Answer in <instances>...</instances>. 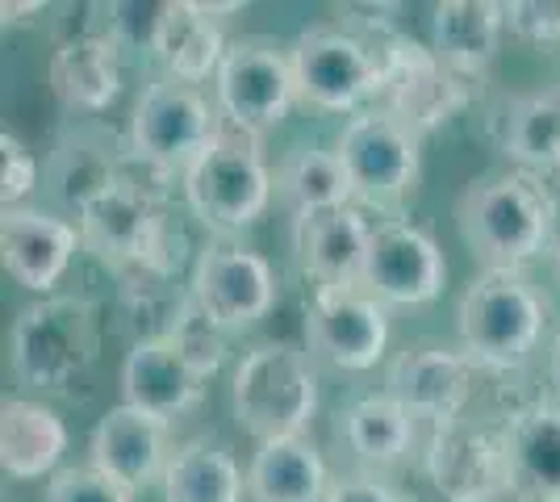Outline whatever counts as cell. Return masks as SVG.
Instances as JSON below:
<instances>
[{"label":"cell","instance_id":"cell-1","mask_svg":"<svg viewBox=\"0 0 560 502\" xmlns=\"http://www.w3.org/2000/svg\"><path fill=\"white\" fill-rule=\"evenodd\" d=\"M557 218L552 185L518 167L477 176L456 197V231L481 268L527 272V264L552 256L560 243Z\"/></svg>","mask_w":560,"mask_h":502},{"label":"cell","instance_id":"cell-2","mask_svg":"<svg viewBox=\"0 0 560 502\" xmlns=\"http://www.w3.org/2000/svg\"><path fill=\"white\" fill-rule=\"evenodd\" d=\"M544 289L518 268H481L460 293L456 335L465 357L486 373H514L539 352L548 327Z\"/></svg>","mask_w":560,"mask_h":502},{"label":"cell","instance_id":"cell-3","mask_svg":"<svg viewBox=\"0 0 560 502\" xmlns=\"http://www.w3.org/2000/svg\"><path fill=\"white\" fill-rule=\"evenodd\" d=\"M101 357V306L84 293H50L18 311L9 331L13 377L38 394H68Z\"/></svg>","mask_w":560,"mask_h":502},{"label":"cell","instance_id":"cell-4","mask_svg":"<svg viewBox=\"0 0 560 502\" xmlns=\"http://www.w3.org/2000/svg\"><path fill=\"white\" fill-rule=\"evenodd\" d=\"M231 410L234 423L256 444L264 440H293L318 415V369L314 357L284 343L259 339L234 360L231 373Z\"/></svg>","mask_w":560,"mask_h":502},{"label":"cell","instance_id":"cell-5","mask_svg":"<svg viewBox=\"0 0 560 502\" xmlns=\"http://www.w3.org/2000/svg\"><path fill=\"white\" fill-rule=\"evenodd\" d=\"M180 192L188 214L213 231V240H234L238 231L256 226L268 214L277 180L256 135L222 126V135L180 176Z\"/></svg>","mask_w":560,"mask_h":502},{"label":"cell","instance_id":"cell-6","mask_svg":"<svg viewBox=\"0 0 560 502\" xmlns=\"http://www.w3.org/2000/svg\"><path fill=\"white\" fill-rule=\"evenodd\" d=\"M289 63L302 105L318 114H364L381 105V55L376 43L343 25H305L289 43Z\"/></svg>","mask_w":560,"mask_h":502},{"label":"cell","instance_id":"cell-7","mask_svg":"<svg viewBox=\"0 0 560 502\" xmlns=\"http://www.w3.org/2000/svg\"><path fill=\"white\" fill-rule=\"evenodd\" d=\"M335 151L348 167L351 201L360 210L397 214L422 180V139L389 109H364L339 130Z\"/></svg>","mask_w":560,"mask_h":502},{"label":"cell","instance_id":"cell-8","mask_svg":"<svg viewBox=\"0 0 560 502\" xmlns=\"http://www.w3.org/2000/svg\"><path fill=\"white\" fill-rule=\"evenodd\" d=\"M222 114L210 96L172 75H155L135 101L126 151L147 167L180 180L197 155L222 135Z\"/></svg>","mask_w":560,"mask_h":502},{"label":"cell","instance_id":"cell-9","mask_svg":"<svg viewBox=\"0 0 560 502\" xmlns=\"http://www.w3.org/2000/svg\"><path fill=\"white\" fill-rule=\"evenodd\" d=\"M298 101L302 96H298L289 47H280L277 38H264V34L231 38L226 59L213 75V105L226 126L264 139L272 126L289 118Z\"/></svg>","mask_w":560,"mask_h":502},{"label":"cell","instance_id":"cell-10","mask_svg":"<svg viewBox=\"0 0 560 502\" xmlns=\"http://www.w3.org/2000/svg\"><path fill=\"white\" fill-rule=\"evenodd\" d=\"M422 474L444 502H511V456L502 423L452 419L427 431Z\"/></svg>","mask_w":560,"mask_h":502},{"label":"cell","instance_id":"cell-11","mask_svg":"<svg viewBox=\"0 0 560 502\" xmlns=\"http://www.w3.org/2000/svg\"><path fill=\"white\" fill-rule=\"evenodd\" d=\"M376 55H381V109L401 118L415 135H431L456 118V109L468 101V80L444 68L427 43H415L410 34H397L389 25L376 30Z\"/></svg>","mask_w":560,"mask_h":502},{"label":"cell","instance_id":"cell-12","mask_svg":"<svg viewBox=\"0 0 560 502\" xmlns=\"http://www.w3.org/2000/svg\"><path fill=\"white\" fill-rule=\"evenodd\" d=\"M188 297L226 335L264 323L280 297L277 268L238 240H210L188 272Z\"/></svg>","mask_w":560,"mask_h":502},{"label":"cell","instance_id":"cell-13","mask_svg":"<svg viewBox=\"0 0 560 502\" xmlns=\"http://www.w3.org/2000/svg\"><path fill=\"white\" fill-rule=\"evenodd\" d=\"M389 348V306L364 285L314 289L305 302V352L339 373H369Z\"/></svg>","mask_w":560,"mask_h":502},{"label":"cell","instance_id":"cell-14","mask_svg":"<svg viewBox=\"0 0 560 502\" xmlns=\"http://www.w3.org/2000/svg\"><path fill=\"white\" fill-rule=\"evenodd\" d=\"M477 373L481 369L465 357V348L422 339V343H406L389 360L385 394H394L397 402L431 431L452 419H465L472 389H477Z\"/></svg>","mask_w":560,"mask_h":502},{"label":"cell","instance_id":"cell-15","mask_svg":"<svg viewBox=\"0 0 560 502\" xmlns=\"http://www.w3.org/2000/svg\"><path fill=\"white\" fill-rule=\"evenodd\" d=\"M360 285L381 306H427L447 285V260L440 243L410 218H385L373 226V247Z\"/></svg>","mask_w":560,"mask_h":502},{"label":"cell","instance_id":"cell-16","mask_svg":"<svg viewBox=\"0 0 560 502\" xmlns=\"http://www.w3.org/2000/svg\"><path fill=\"white\" fill-rule=\"evenodd\" d=\"M172 453H176L172 423L126 402L105 410L89 435V465L114 478L117 486H126L130 494L164 481Z\"/></svg>","mask_w":560,"mask_h":502},{"label":"cell","instance_id":"cell-17","mask_svg":"<svg viewBox=\"0 0 560 502\" xmlns=\"http://www.w3.org/2000/svg\"><path fill=\"white\" fill-rule=\"evenodd\" d=\"M84 247L80 226L38 206H13L0 214V264L22 289L50 297Z\"/></svg>","mask_w":560,"mask_h":502},{"label":"cell","instance_id":"cell-18","mask_svg":"<svg viewBox=\"0 0 560 502\" xmlns=\"http://www.w3.org/2000/svg\"><path fill=\"white\" fill-rule=\"evenodd\" d=\"M373 226L360 206L318 210L293 218V260L314 289H348L364 281Z\"/></svg>","mask_w":560,"mask_h":502},{"label":"cell","instance_id":"cell-19","mask_svg":"<svg viewBox=\"0 0 560 502\" xmlns=\"http://www.w3.org/2000/svg\"><path fill=\"white\" fill-rule=\"evenodd\" d=\"M117 385H121L126 407H139L172 423V419L201 407L210 382L188 364V357L167 335H142L130 343V352L121 360Z\"/></svg>","mask_w":560,"mask_h":502},{"label":"cell","instance_id":"cell-20","mask_svg":"<svg viewBox=\"0 0 560 502\" xmlns=\"http://www.w3.org/2000/svg\"><path fill=\"white\" fill-rule=\"evenodd\" d=\"M121 47L101 30H75L68 38H59L47 59V84L55 101L80 114V118H96L121 96Z\"/></svg>","mask_w":560,"mask_h":502},{"label":"cell","instance_id":"cell-21","mask_svg":"<svg viewBox=\"0 0 560 502\" xmlns=\"http://www.w3.org/2000/svg\"><path fill=\"white\" fill-rule=\"evenodd\" d=\"M498 423L511 456L514 502H560V402L536 398L506 410Z\"/></svg>","mask_w":560,"mask_h":502},{"label":"cell","instance_id":"cell-22","mask_svg":"<svg viewBox=\"0 0 560 502\" xmlns=\"http://www.w3.org/2000/svg\"><path fill=\"white\" fill-rule=\"evenodd\" d=\"M68 423L43 398L4 394L0 402V469L13 481H43L55 478L68 453Z\"/></svg>","mask_w":560,"mask_h":502},{"label":"cell","instance_id":"cell-23","mask_svg":"<svg viewBox=\"0 0 560 502\" xmlns=\"http://www.w3.org/2000/svg\"><path fill=\"white\" fill-rule=\"evenodd\" d=\"M506 34V13L493 0H444L431 9L427 47L460 80H477L490 72Z\"/></svg>","mask_w":560,"mask_h":502},{"label":"cell","instance_id":"cell-24","mask_svg":"<svg viewBox=\"0 0 560 502\" xmlns=\"http://www.w3.org/2000/svg\"><path fill=\"white\" fill-rule=\"evenodd\" d=\"M419 419L385 389L355 398L339 415V440L369 474H389L401 460H410L419 448Z\"/></svg>","mask_w":560,"mask_h":502},{"label":"cell","instance_id":"cell-25","mask_svg":"<svg viewBox=\"0 0 560 502\" xmlns=\"http://www.w3.org/2000/svg\"><path fill=\"white\" fill-rule=\"evenodd\" d=\"M330 469L318 444L293 440H264L247 460V499L252 502H327Z\"/></svg>","mask_w":560,"mask_h":502},{"label":"cell","instance_id":"cell-26","mask_svg":"<svg viewBox=\"0 0 560 502\" xmlns=\"http://www.w3.org/2000/svg\"><path fill=\"white\" fill-rule=\"evenodd\" d=\"M498 147L518 172L560 180V89L514 96L498 118Z\"/></svg>","mask_w":560,"mask_h":502},{"label":"cell","instance_id":"cell-27","mask_svg":"<svg viewBox=\"0 0 560 502\" xmlns=\"http://www.w3.org/2000/svg\"><path fill=\"white\" fill-rule=\"evenodd\" d=\"M231 38L222 34V25L201 13L197 0H167L164 30L155 43V63L164 68V75L201 89L206 80L218 75L222 59H226Z\"/></svg>","mask_w":560,"mask_h":502},{"label":"cell","instance_id":"cell-28","mask_svg":"<svg viewBox=\"0 0 560 502\" xmlns=\"http://www.w3.org/2000/svg\"><path fill=\"white\" fill-rule=\"evenodd\" d=\"M272 180H277V201L293 218L351 206L348 167H343L335 147L302 143L284 151L280 164L272 167Z\"/></svg>","mask_w":560,"mask_h":502},{"label":"cell","instance_id":"cell-29","mask_svg":"<svg viewBox=\"0 0 560 502\" xmlns=\"http://www.w3.org/2000/svg\"><path fill=\"white\" fill-rule=\"evenodd\" d=\"M164 502H243L247 469L231 456V448L213 440H185L176 444L164 474Z\"/></svg>","mask_w":560,"mask_h":502},{"label":"cell","instance_id":"cell-30","mask_svg":"<svg viewBox=\"0 0 560 502\" xmlns=\"http://www.w3.org/2000/svg\"><path fill=\"white\" fill-rule=\"evenodd\" d=\"M167 339L180 348L188 357V364L210 382L213 373L226 364V331L213 323V318H206V311L188 297H180V306H176V314H172V323H167Z\"/></svg>","mask_w":560,"mask_h":502},{"label":"cell","instance_id":"cell-31","mask_svg":"<svg viewBox=\"0 0 560 502\" xmlns=\"http://www.w3.org/2000/svg\"><path fill=\"white\" fill-rule=\"evenodd\" d=\"M167 0H130V4H109L101 30L114 38L121 55H151L155 59V43L164 30Z\"/></svg>","mask_w":560,"mask_h":502},{"label":"cell","instance_id":"cell-32","mask_svg":"<svg viewBox=\"0 0 560 502\" xmlns=\"http://www.w3.org/2000/svg\"><path fill=\"white\" fill-rule=\"evenodd\" d=\"M43 502H135V494L93 465H63L43 486Z\"/></svg>","mask_w":560,"mask_h":502},{"label":"cell","instance_id":"cell-33","mask_svg":"<svg viewBox=\"0 0 560 502\" xmlns=\"http://www.w3.org/2000/svg\"><path fill=\"white\" fill-rule=\"evenodd\" d=\"M38 176H43L38 155L13 130H4L0 135V201H4V210L25 206V197L38 189Z\"/></svg>","mask_w":560,"mask_h":502},{"label":"cell","instance_id":"cell-34","mask_svg":"<svg viewBox=\"0 0 560 502\" xmlns=\"http://www.w3.org/2000/svg\"><path fill=\"white\" fill-rule=\"evenodd\" d=\"M506 34L527 47H560V0H511L502 4Z\"/></svg>","mask_w":560,"mask_h":502},{"label":"cell","instance_id":"cell-35","mask_svg":"<svg viewBox=\"0 0 560 502\" xmlns=\"http://www.w3.org/2000/svg\"><path fill=\"white\" fill-rule=\"evenodd\" d=\"M327 502H410V499L385 474L355 469V474H339V478L330 481Z\"/></svg>","mask_w":560,"mask_h":502},{"label":"cell","instance_id":"cell-36","mask_svg":"<svg viewBox=\"0 0 560 502\" xmlns=\"http://www.w3.org/2000/svg\"><path fill=\"white\" fill-rule=\"evenodd\" d=\"M43 13H47V0H4L0 4V22L4 25H30Z\"/></svg>","mask_w":560,"mask_h":502},{"label":"cell","instance_id":"cell-37","mask_svg":"<svg viewBox=\"0 0 560 502\" xmlns=\"http://www.w3.org/2000/svg\"><path fill=\"white\" fill-rule=\"evenodd\" d=\"M197 4H201V13H206V17H213V22L234 17V13H243V9H247L243 0H226V4H218V0H197Z\"/></svg>","mask_w":560,"mask_h":502},{"label":"cell","instance_id":"cell-38","mask_svg":"<svg viewBox=\"0 0 560 502\" xmlns=\"http://www.w3.org/2000/svg\"><path fill=\"white\" fill-rule=\"evenodd\" d=\"M552 373H557V385H560V331L552 339Z\"/></svg>","mask_w":560,"mask_h":502},{"label":"cell","instance_id":"cell-39","mask_svg":"<svg viewBox=\"0 0 560 502\" xmlns=\"http://www.w3.org/2000/svg\"><path fill=\"white\" fill-rule=\"evenodd\" d=\"M552 264H557V277H560V243H557V252H552Z\"/></svg>","mask_w":560,"mask_h":502}]
</instances>
